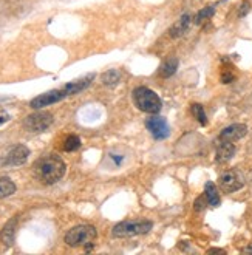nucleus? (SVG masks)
I'll list each match as a JSON object with an SVG mask.
<instances>
[{"instance_id":"obj_20","label":"nucleus","mask_w":252,"mask_h":255,"mask_svg":"<svg viewBox=\"0 0 252 255\" xmlns=\"http://www.w3.org/2000/svg\"><path fill=\"white\" fill-rule=\"evenodd\" d=\"M79 147H81V139L76 136V134H70L64 142L65 152H75V150H78Z\"/></svg>"},{"instance_id":"obj_5","label":"nucleus","mask_w":252,"mask_h":255,"mask_svg":"<svg viewBox=\"0 0 252 255\" xmlns=\"http://www.w3.org/2000/svg\"><path fill=\"white\" fill-rule=\"evenodd\" d=\"M53 124V115L48 112H37L23 119V128L31 133H42Z\"/></svg>"},{"instance_id":"obj_10","label":"nucleus","mask_w":252,"mask_h":255,"mask_svg":"<svg viewBox=\"0 0 252 255\" xmlns=\"http://www.w3.org/2000/svg\"><path fill=\"white\" fill-rule=\"evenodd\" d=\"M246 133H248V127L245 124H232L221 130L218 139L225 142H235L242 139L243 136H246Z\"/></svg>"},{"instance_id":"obj_16","label":"nucleus","mask_w":252,"mask_h":255,"mask_svg":"<svg viewBox=\"0 0 252 255\" xmlns=\"http://www.w3.org/2000/svg\"><path fill=\"white\" fill-rule=\"evenodd\" d=\"M178 64H180V62H178L176 57H169L167 61L159 67L158 74H159L161 78H170V76H173L175 71L178 70Z\"/></svg>"},{"instance_id":"obj_6","label":"nucleus","mask_w":252,"mask_h":255,"mask_svg":"<svg viewBox=\"0 0 252 255\" xmlns=\"http://www.w3.org/2000/svg\"><path fill=\"white\" fill-rule=\"evenodd\" d=\"M218 184L223 192L232 193V192L240 190L245 186V178L239 170H228L220 176Z\"/></svg>"},{"instance_id":"obj_27","label":"nucleus","mask_w":252,"mask_h":255,"mask_svg":"<svg viewBox=\"0 0 252 255\" xmlns=\"http://www.w3.org/2000/svg\"><path fill=\"white\" fill-rule=\"evenodd\" d=\"M243 252H252V246H251V248H246V249H243Z\"/></svg>"},{"instance_id":"obj_9","label":"nucleus","mask_w":252,"mask_h":255,"mask_svg":"<svg viewBox=\"0 0 252 255\" xmlns=\"http://www.w3.org/2000/svg\"><path fill=\"white\" fill-rule=\"evenodd\" d=\"M29 156V150L26 145H16V147H12L8 155L5 156V159L0 161V164H5V166H22V164L26 162Z\"/></svg>"},{"instance_id":"obj_7","label":"nucleus","mask_w":252,"mask_h":255,"mask_svg":"<svg viewBox=\"0 0 252 255\" xmlns=\"http://www.w3.org/2000/svg\"><path fill=\"white\" fill-rule=\"evenodd\" d=\"M145 127L152 133V136L158 141L169 138V134H170V127H169L167 121L162 116H158V115L147 118Z\"/></svg>"},{"instance_id":"obj_18","label":"nucleus","mask_w":252,"mask_h":255,"mask_svg":"<svg viewBox=\"0 0 252 255\" xmlns=\"http://www.w3.org/2000/svg\"><path fill=\"white\" fill-rule=\"evenodd\" d=\"M16 192V184L9 178H0V198H6Z\"/></svg>"},{"instance_id":"obj_1","label":"nucleus","mask_w":252,"mask_h":255,"mask_svg":"<svg viewBox=\"0 0 252 255\" xmlns=\"http://www.w3.org/2000/svg\"><path fill=\"white\" fill-rule=\"evenodd\" d=\"M65 169V162L56 155H48L34 164V173L43 184H54L59 181L64 176Z\"/></svg>"},{"instance_id":"obj_14","label":"nucleus","mask_w":252,"mask_h":255,"mask_svg":"<svg viewBox=\"0 0 252 255\" xmlns=\"http://www.w3.org/2000/svg\"><path fill=\"white\" fill-rule=\"evenodd\" d=\"M189 26H190V16H189V14H184V16H181L180 19L176 20V23H173V26L170 28L169 33H170L172 37H180L187 31Z\"/></svg>"},{"instance_id":"obj_13","label":"nucleus","mask_w":252,"mask_h":255,"mask_svg":"<svg viewBox=\"0 0 252 255\" xmlns=\"http://www.w3.org/2000/svg\"><path fill=\"white\" fill-rule=\"evenodd\" d=\"M16 228H17V217H14L11 221L5 224V228L2 229L0 234V240L5 246H11L14 243V237H16Z\"/></svg>"},{"instance_id":"obj_2","label":"nucleus","mask_w":252,"mask_h":255,"mask_svg":"<svg viewBox=\"0 0 252 255\" xmlns=\"http://www.w3.org/2000/svg\"><path fill=\"white\" fill-rule=\"evenodd\" d=\"M98 237V232L93 226H88V224H81L70 229L65 234V243L71 248H79L84 246L87 251H90L95 245V240Z\"/></svg>"},{"instance_id":"obj_21","label":"nucleus","mask_w":252,"mask_h":255,"mask_svg":"<svg viewBox=\"0 0 252 255\" xmlns=\"http://www.w3.org/2000/svg\"><path fill=\"white\" fill-rule=\"evenodd\" d=\"M214 12H215V8H214V6H206V8H203L201 11H198V14L195 16V23L200 25V23H203L204 20L211 19V17L214 16Z\"/></svg>"},{"instance_id":"obj_19","label":"nucleus","mask_w":252,"mask_h":255,"mask_svg":"<svg viewBox=\"0 0 252 255\" xmlns=\"http://www.w3.org/2000/svg\"><path fill=\"white\" fill-rule=\"evenodd\" d=\"M192 115H194V118L197 119V121H198L201 126H206V124H207L206 112H204L203 106H200V104H194V106H192Z\"/></svg>"},{"instance_id":"obj_26","label":"nucleus","mask_w":252,"mask_h":255,"mask_svg":"<svg viewBox=\"0 0 252 255\" xmlns=\"http://www.w3.org/2000/svg\"><path fill=\"white\" fill-rule=\"evenodd\" d=\"M207 254H226L223 249H209L207 251Z\"/></svg>"},{"instance_id":"obj_4","label":"nucleus","mask_w":252,"mask_h":255,"mask_svg":"<svg viewBox=\"0 0 252 255\" xmlns=\"http://www.w3.org/2000/svg\"><path fill=\"white\" fill-rule=\"evenodd\" d=\"M153 228V223L149 220H136V221H123L118 223L112 231L115 238H127L149 234Z\"/></svg>"},{"instance_id":"obj_17","label":"nucleus","mask_w":252,"mask_h":255,"mask_svg":"<svg viewBox=\"0 0 252 255\" xmlns=\"http://www.w3.org/2000/svg\"><path fill=\"white\" fill-rule=\"evenodd\" d=\"M101 81H102L104 85H107V87H115V85L120 84V81H121V73L118 71V70H109L107 73H104V74H102Z\"/></svg>"},{"instance_id":"obj_25","label":"nucleus","mask_w":252,"mask_h":255,"mask_svg":"<svg viewBox=\"0 0 252 255\" xmlns=\"http://www.w3.org/2000/svg\"><path fill=\"white\" fill-rule=\"evenodd\" d=\"M204 201H207V200H206V197H201V198H198V200L195 201V209H197V211H201V209L204 207V206H203V203H204Z\"/></svg>"},{"instance_id":"obj_3","label":"nucleus","mask_w":252,"mask_h":255,"mask_svg":"<svg viewBox=\"0 0 252 255\" xmlns=\"http://www.w3.org/2000/svg\"><path fill=\"white\" fill-rule=\"evenodd\" d=\"M133 99L139 110L150 115H156L162 107L159 96L147 87H136L133 90Z\"/></svg>"},{"instance_id":"obj_11","label":"nucleus","mask_w":252,"mask_h":255,"mask_svg":"<svg viewBox=\"0 0 252 255\" xmlns=\"http://www.w3.org/2000/svg\"><path fill=\"white\" fill-rule=\"evenodd\" d=\"M93 79H95V74H93V73H90V74H85V76H84V78H81V79H76V81L68 82V84L64 87L67 96H73V95L81 93L82 90H85L88 85H90V84L93 82Z\"/></svg>"},{"instance_id":"obj_23","label":"nucleus","mask_w":252,"mask_h":255,"mask_svg":"<svg viewBox=\"0 0 252 255\" xmlns=\"http://www.w3.org/2000/svg\"><path fill=\"white\" fill-rule=\"evenodd\" d=\"M234 81V74L231 71H223V74H221V82L223 84H231Z\"/></svg>"},{"instance_id":"obj_22","label":"nucleus","mask_w":252,"mask_h":255,"mask_svg":"<svg viewBox=\"0 0 252 255\" xmlns=\"http://www.w3.org/2000/svg\"><path fill=\"white\" fill-rule=\"evenodd\" d=\"M249 9H251V3L249 2H242V5H240V9H239V17H243V16H246V14L249 12Z\"/></svg>"},{"instance_id":"obj_12","label":"nucleus","mask_w":252,"mask_h":255,"mask_svg":"<svg viewBox=\"0 0 252 255\" xmlns=\"http://www.w3.org/2000/svg\"><path fill=\"white\" fill-rule=\"evenodd\" d=\"M235 155V145L232 142H225L220 141L218 147H217V162H228L232 159V156Z\"/></svg>"},{"instance_id":"obj_24","label":"nucleus","mask_w":252,"mask_h":255,"mask_svg":"<svg viewBox=\"0 0 252 255\" xmlns=\"http://www.w3.org/2000/svg\"><path fill=\"white\" fill-rule=\"evenodd\" d=\"M11 119V116L6 113V112H3V110H0V126L2 124H5V123H8Z\"/></svg>"},{"instance_id":"obj_15","label":"nucleus","mask_w":252,"mask_h":255,"mask_svg":"<svg viewBox=\"0 0 252 255\" xmlns=\"http://www.w3.org/2000/svg\"><path fill=\"white\" fill-rule=\"evenodd\" d=\"M204 197L207 200V204L212 206V207H217L220 206V193H218V189L215 187L214 183L211 181H207L206 186H204Z\"/></svg>"},{"instance_id":"obj_8","label":"nucleus","mask_w":252,"mask_h":255,"mask_svg":"<svg viewBox=\"0 0 252 255\" xmlns=\"http://www.w3.org/2000/svg\"><path fill=\"white\" fill-rule=\"evenodd\" d=\"M64 98H67V93H65L64 88H61V90H50V92L43 93V95H39L37 98H34L31 102H29V107L34 109V110H40L43 107L51 106V104H56L59 101H62Z\"/></svg>"}]
</instances>
